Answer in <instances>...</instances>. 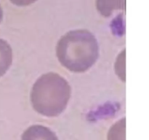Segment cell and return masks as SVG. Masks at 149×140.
<instances>
[{"mask_svg": "<svg viewBox=\"0 0 149 140\" xmlns=\"http://www.w3.org/2000/svg\"><path fill=\"white\" fill-rule=\"evenodd\" d=\"M56 54L60 63L68 70L72 72H84L98 58V42L88 30L70 31L58 41Z\"/></svg>", "mask_w": 149, "mask_h": 140, "instance_id": "obj_1", "label": "cell"}, {"mask_svg": "<svg viewBox=\"0 0 149 140\" xmlns=\"http://www.w3.org/2000/svg\"><path fill=\"white\" fill-rule=\"evenodd\" d=\"M71 88L68 81L60 74H42L33 84L31 103L36 112L46 117H56L66 108Z\"/></svg>", "mask_w": 149, "mask_h": 140, "instance_id": "obj_2", "label": "cell"}, {"mask_svg": "<svg viewBox=\"0 0 149 140\" xmlns=\"http://www.w3.org/2000/svg\"><path fill=\"white\" fill-rule=\"evenodd\" d=\"M2 18H3V10H2V8H1V5H0V23H1V20H2Z\"/></svg>", "mask_w": 149, "mask_h": 140, "instance_id": "obj_8", "label": "cell"}, {"mask_svg": "<svg viewBox=\"0 0 149 140\" xmlns=\"http://www.w3.org/2000/svg\"><path fill=\"white\" fill-rule=\"evenodd\" d=\"M13 62V50L6 40L0 39V77L10 69Z\"/></svg>", "mask_w": 149, "mask_h": 140, "instance_id": "obj_4", "label": "cell"}, {"mask_svg": "<svg viewBox=\"0 0 149 140\" xmlns=\"http://www.w3.org/2000/svg\"><path fill=\"white\" fill-rule=\"evenodd\" d=\"M108 140H125V118L118 121L111 128Z\"/></svg>", "mask_w": 149, "mask_h": 140, "instance_id": "obj_6", "label": "cell"}, {"mask_svg": "<svg viewBox=\"0 0 149 140\" xmlns=\"http://www.w3.org/2000/svg\"><path fill=\"white\" fill-rule=\"evenodd\" d=\"M21 140H58V138L47 127L42 125H33L23 132Z\"/></svg>", "mask_w": 149, "mask_h": 140, "instance_id": "obj_3", "label": "cell"}, {"mask_svg": "<svg viewBox=\"0 0 149 140\" xmlns=\"http://www.w3.org/2000/svg\"><path fill=\"white\" fill-rule=\"evenodd\" d=\"M96 7L102 15L109 17L114 10L125 9V0H96Z\"/></svg>", "mask_w": 149, "mask_h": 140, "instance_id": "obj_5", "label": "cell"}, {"mask_svg": "<svg viewBox=\"0 0 149 140\" xmlns=\"http://www.w3.org/2000/svg\"><path fill=\"white\" fill-rule=\"evenodd\" d=\"M10 1L15 5L23 7V6H27L29 5V4H33V2H35L37 0H10Z\"/></svg>", "mask_w": 149, "mask_h": 140, "instance_id": "obj_7", "label": "cell"}]
</instances>
